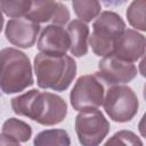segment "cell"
I'll list each match as a JSON object with an SVG mask.
<instances>
[{
	"mask_svg": "<svg viewBox=\"0 0 146 146\" xmlns=\"http://www.w3.org/2000/svg\"><path fill=\"white\" fill-rule=\"evenodd\" d=\"M11 108L15 114L26 116L42 125L58 124L67 114V105L60 96L36 89L14 97Z\"/></svg>",
	"mask_w": 146,
	"mask_h": 146,
	"instance_id": "6da1fadb",
	"label": "cell"
},
{
	"mask_svg": "<svg viewBox=\"0 0 146 146\" xmlns=\"http://www.w3.org/2000/svg\"><path fill=\"white\" fill-rule=\"evenodd\" d=\"M36 83L41 89L64 91L72 83L76 74V63L73 57L48 56L38 54L34 57Z\"/></svg>",
	"mask_w": 146,
	"mask_h": 146,
	"instance_id": "7a4b0ae2",
	"label": "cell"
},
{
	"mask_svg": "<svg viewBox=\"0 0 146 146\" xmlns=\"http://www.w3.org/2000/svg\"><path fill=\"white\" fill-rule=\"evenodd\" d=\"M34 83L32 65L27 55L9 47L0 50V90L3 94H17Z\"/></svg>",
	"mask_w": 146,
	"mask_h": 146,
	"instance_id": "3957f363",
	"label": "cell"
},
{
	"mask_svg": "<svg viewBox=\"0 0 146 146\" xmlns=\"http://www.w3.org/2000/svg\"><path fill=\"white\" fill-rule=\"evenodd\" d=\"M124 30L125 23L119 14L111 10L100 13L92 24V32L88 39L92 51L99 57L112 55L115 42Z\"/></svg>",
	"mask_w": 146,
	"mask_h": 146,
	"instance_id": "277c9868",
	"label": "cell"
},
{
	"mask_svg": "<svg viewBox=\"0 0 146 146\" xmlns=\"http://www.w3.org/2000/svg\"><path fill=\"white\" fill-rule=\"evenodd\" d=\"M106 114L115 122L131 121L138 113L139 100L136 92L128 86L111 87L103 100Z\"/></svg>",
	"mask_w": 146,
	"mask_h": 146,
	"instance_id": "5b68a950",
	"label": "cell"
},
{
	"mask_svg": "<svg viewBox=\"0 0 146 146\" xmlns=\"http://www.w3.org/2000/svg\"><path fill=\"white\" fill-rule=\"evenodd\" d=\"M110 131V122L99 110L79 112L75 132L82 146H99Z\"/></svg>",
	"mask_w": 146,
	"mask_h": 146,
	"instance_id": "8992f818",
	"label": "cell"
},
{
	"mask_svg": "<svg viewBox=\"0 0 146 146\" xmlns=\"http://www.w3.org/2000/svg\"><path fill=\"white\" fill-rule=\"evenodd\" d=\"M104 100V86L95 74L80 76L70 94L72 107L78 112L98 110Z\"/></svg>",
	"mask_w": 146,
	"mask_h": 146,
	"instance_id": "52a82bcc",
	"label": "cell"
},
{
	"mask_svg": "<svg viewBox=\"0 0 146 146\" xmlns=\"http://www.w3.org/2000/svg\"><path fill=\"white\" fill-rule=\"evenodd\" d=\"M138 70L133 63H129L110 55L103 57L98 63V72L95 75L108 86H120L128 83L137 76Z\"/></svg>",
	"mask_w": 146,
	"mask_h": 146,
	"instance_id": "ba28073f",
	"label": "cell"
},
{
	"mask_svg": "<svg viewBox=\"0 0 146 146\" xmlns=\"http://www.w3.org/2000/svg\"><path fill=\"white\" fill-rule=\"evenodd\" d=\"M36 24L51 22L54 25H65L70 21V10L65 5L58 1H31V8L25 15Z\"/></svg>",
	"mask_w": 146,
	"mask_h": 146,
	"instance_id": "9c48e42d",
	"label": "cell"
},
{
	"mask_svg": "<svg viewBox=\"0 0 146 146\" xmlns=\"http://www.w3.org/2000/svg\"><path fill=\"white\" fill-rule=\"evenodd\" d=\"M71 40L67 31L59 25H47L40 33L38 49L48 56H64L70 50Z\"/></svg>",
	"mask_w": 146,
	"mask_h": 146,
	"instance_id": "30bf717a",
	"label": "cell"
},
{
	"mask_svg": "<svg viewBox=\"0 0 146 146\" xmlns=\"http://www.w3.org/2000/svg\"><path fill=\"white\" fill-rule=\"evenodd\" d=\"M39 31V24L25 17H21L8 21L5 29V35L11 44L18 48H31L36 41Z\"/></svg>",
	"mask_w": 146,
	"mask_h": 146,
	"instance_id": "8fae6325",
	"label": "cell"
},
{
	"mask_svg": "<svg viewBox=\"0 0 146 146\" xmlns=\"http://www.w3.org/2000/svg\"><path fill=\"white\" fill-rule=\"evenodd\" d=\"M145 36L141 33L131 29H125L116 40L112 55L119 59L133 63L145 55Z\"/></svg>",
	"mask_w": 146,
	"mask_h": 146,
	"instance_id": "7c38bea8",
	"label": "cell"
},
{
	"mask_svg": "<svg viewBox=\"0 0 146 146\" xmlns=\"http://www.w3.org/2000/svg\"><path fill=\"white\" fill-rule=\"evenodd\" d=\"M67 33L71 40L70 52L74 57H82L88 52L89 26L80 19H73L67 26Z\"/></svg>",
	"mask_w": 146,
	"mask_h": 146,
	"instance_id": "4fadbf2b",
	"label": "cell"
},
{
	"mask_svg": "<svg viewBox=\"0 0 146 146\" xmlns=\"http://www.w3.org/2000/svg\"><path fill=\"white\" fill-rule=\"evenodd\" d=\"M71 138L64 129H47L39 132L33 140V146H70Z\"/></svg>",
	"mask_w": 146,
	"mask_h": 146,
	"instance_id": "5bb4252c",
	"label": "cell"
},
{
	"mask_svg": "<svg viewBox=\"0 0 146 146\" xmlns=\"http://www.w3.org/2000/svg\"><path fill=\"white\" fill-rule=\"evenodd\" d=\"M2 133L9 136L18 143H26L32 137V128L29 123L16 119H7L2 124Z\"/></svg>",
	"mask_w": 146,
	"mask_h": 146,
	"instance_id": "9a60e30c",
	"label": "cell"
},
{
	"mask_svg": "<svg viewBox=\"0 0 146 146\" xmlns=\"http://www.w3.org/2000/svg\"><path fill=\"white\" fill-rule=\"evenodd\" d=\"M72 7L75 15L86 24L95 19L100 14L102 9L100 3L95 0H74Z\"/></svg>",
	"mask_w": 146,
	"mask_h": 146,
	"instance_id": "2e32d148",
	"label": "cell"
},
{
	"mask_svg": "<svg viewBox=\"0 0 146 146\" xmlns=\"http://www.w3.org/2000/svg\"><path fill=\"white\" fill-rule=\"evenodd\" d=\"M145 8H146V1L145 0H135L132 1L128 9H127V18L129 24L139 30V31H146V23H145Z\"/></svg>",
	"mask_w": 146,
	"mask_h": 146,
	"instance_id": "e0dca14e",
	"label": "cell"
},
{
	"mask_svg": "<svg viewBox=\"0 0 146 146\" xmlns=\"http://www.w3.org/2000/svg\"><path fill=\"white\" fill-rule=\"evenodd\" d=\"M31 8V1L27 0H0V9L11 18L25 16Z\"/></svg>",
	"mask_w": 146,
	"mask_h": 146,
	"instance_id": "ac0fdd59",
	"label": "cell"
},
{
	"mask_svg": "<svg viewBox=\"0 0 146 146\" xmlns=\"http://www.w3.org/2000/svg\"><path fill=\"white\" fill-rule=\"evenodd\" d=\"M103 146H144L141 139L130 130L115 132Z\"/></svg>",
	"mask_w": 146,
	"mask_h": 146,
	"instance_id": "d6986e66",
	"label": "cell"
},
{
	"mask_svg": "<svg viewBox=\"0 0 146 146\" xmlns=\"http://www.w3.org/2000/svg\"><path fill=\"white\" fill-rule=\"evenodd\" d=\"M0 146H21V144L16 141L15 139L10 138L9 136L1 132L0 133Z\"/></svg>",
	"mask_w": 146,
	"mask_h": 146,
	"instance_id": "ffe728a7",
	"label": "cell"
},
{
	"mask_svg": "<svg viewBox=\"0 0 146 146\" xmlns=\"http://www.w3.org/2000/svg\"><path fill=\"white\" fill-rule=\"evenodd\" d=\"M3 22H5V19H3V15H2V11H1V9H0V32H1L2 27H3Z\"/></svg>",
	"mask_w": 146,
	"mask_h": 146,
	"instance_id": "44dd1931",
	"label": "cell"
}]
</instances>
